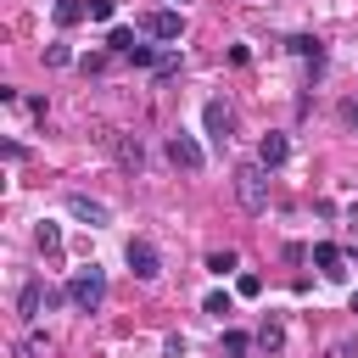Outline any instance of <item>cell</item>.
I'll list each match as a JSON object with an SVG mask.
<instances>
[{"label": "cell", "mask_w": 358, "mask_h": 358, "mask_svg": "<svg viewBox=\"0 0 358 358\" xmlns=\"http://www.w3.org/2000/svg\"><path fill=\"white\" fill-rule=\"evenodd\" d=\"M78 313H101V302H106V268H95V263H84L73 280H67V291H62Z\"/></svg>", "instance_id": "obj_1"}, {"label": "cell", "mask_w": 358, "mask_h": 358, "mask_svg": "<svg viewBox=\"0 0 358 358\" xmlns=\"http://www.w3.org/2000/svg\"><path fill=\"white\" fill-rule=\"evenodd\" d=\"M235 196H241L246 213H263V207H268V168H263V162L235 168Z\"/></svg>", "instance_id": "obj_2"}, {"label": "cell", "mask_w": 358, "mask_h": 358, "mask_svg": "<svg viewBox=\"0 0 358 358\" xmlns=\"http://www.w3.org/2000/svg\"><path fill=\"white\" fill-rule=\"evenodd\" d=\"M168 162H173V168H185V173H201V168H207V151L196 145V134L173 129V134H168Z\"/></svg>", "instance_id": "obj_3"}, {"label": "cell", "mask_w": 358, "mask_h": 358, "mask_svg": "<svg viewBox=\"0 0 358 358\" xmlns=\"http://www.w3.org/2000/svg\"><path fill=\"white\" fill-rule=\"evenodd\" d=\"M123 263H129V274H134V280H145V285L162 274V257H157V246H151V241H140V235L123 246Z\"/></svg>", "instance_id": "obj_4"}, {"label": "cell", "mask_w": 358, "mask_h": 358, "mask_svg": "<svg viewBox=\"0 0 358 358\" xmlns=\"http://www.w3.org/2000/svg\"><path fill=\"white\" fill-rule=\"evenodd\" d=\"M140 34H151V39H162V45H173V39H185V17L179 11H145L140 17Z\"/></svg>", "instance_id": "obj_5"}, {"label": "cell", "mask_w": 358, "mask_h": 358, "mask_svg": "<svg viewBox=\"0 0 358 358\" xmlns=\"http://www.w3.org/2000/svg\"><path fill=\"white\" fill-rule=\"evenodd\" d=\"M201 123H207L213 151H224V145H229V134H235V112H229L224 101H207V106H201Z\"/></svg>", "instance_id": "obj_6"}, {"label": "cell", "mask_w": 358, "mask_h": 358, "mask_svg": "<svg viewBox=\"0 0 358 358\" xmlns=\"http://www.w3.org/2000/svg\"><path fill=\"white\" fill-rule=\"evenodd\" d=\"M101 145H112V157H117V168H123V173H140V168H145L140 134H101Z\"/></svg>", "instance_id": "obj_7"}, {"label": "cell", "mask_w": 358, "mask_h": 358, "mask_svg": "<svg viewBox=\"0 0 358 358\" xmlns=\"http://www.w3.org/2000/svg\"><path fill=\"white\" fill-rule=\"evenodd\" d=\"M67 213H73V218H84L90 229H106V224H112V213H106V201H95V196H84V190H73V196H67Z\"/></svg>", "instance_id": "obj_8"}, {"label": "cell", "mask_w": 358, "mask_h": 358, "mask_svg": "<svg viewBox=\"0 0 358 358\" xmlns=\"http://www.w3.org/2000/svg\"><path fill=\"white\" fill-rule=\"evenodd\" d=\"M45 302H50V291H45V280H22V291H17V319H22V324H34Z\"/></svg>", "instance_id": "obj_9"}, {"label": "cell", "mask_w": 358, "mask_h": 358, "mask_svg": "<svg viewBox=\"0 0 358 358\" xmlns=\"http://www.w3.org/2000/svg\"><path fill=\"white\" fill-rule=\"evenodd\" d=\"M308 257H313V268H319L324 280H347V268H341V263H347V257H341V246H330V241H313V252H308Z\"/></svg>", "instance_id": "obj_10"}, {"label": "cell", "mask_w": 358, "mask_h": 358, "mask_svg": "<svg viewBox=\"0 0 358 358\" xmlns=\"http://www.w3.org/2000/svg\"><path fill=\"white\" fill-rule=\"evenodd\" d=\"M257 347H263V358H280V352H285V319H280V313H268V319H263Z\"/></svg>", "instance_id": "obj_11"}, {"label": "cell", "mask_w": 358, "mask_h": 358, "mask_svg": "<svg viewBox=\"0 0 358 358\" xmlns=\"http://www.w3.org/2000/svg\"><path fill=\"white\" fill-rule=\"evenodd\" d=\"M285 157H291V140H285V134H274V129H268V134H263V140H257V162H263V168H280V162H285Z\"/></svg>", "instance_id": "obj_12"}, {"label": "cell", "mask_w": 358, "mask_h": 358, "mask_svg": "<svg viewBox=\"0 0 358 358\" xmlns=\"http://www.w3.org/2000/svg\"><path fill=\"white\" fill-rule=\"evenodd\" d=\"M285 50H291V56H302V62H313V67L324 62V45H319L313 34H291V39H285Z\"/></svg>", "instance_id": "obj_13"}, {"label": "cell", "mask_w": 358, "mask_h": 358, "mask_svg": "<svg viewBox=\"0 0 358 358\" xmlns=\"http://www.w3.org/2000/svg\"><path fill=\"white\" fill-rule=\"evenodd\" d=\"M50 17H56V28H73V22H84V17H90V0H56V11H50Z\"/></svg>", "instance_id": "obj_14"}, {"label": "cell", "mask_w": 358, "mask_h": 358, "mask_svg": "<svg viewBox=\"0 0 358 358\" xmlns=\"http://www.w3.org/2000/svg\"><path fill=\"white\" fill-rule=\"evenodd\" d=\"M179 73H185V56H179V50H162V56H157V67H151V78H157V84H168V78H179Z\"/></svg>", "instance_id": "obj_15"}, {"label": "cell", "mask_w": 358, "mask_h": 358, "mask_svg": "<svg viewBox=\"0 0 358 358\" xmlns=\"http://www.w3.org/2000/svg\"><path fill=\"white\" fill-rule=\"evenodd\" d=\"M134 45H140L134 28H112V34H106V50H112V56H134Z\"/></svg>", "instance_id": "obj_16"}, {"label": "cell", "mask_w": 358, "mask_h": 358, "mask_svg": "<svg viewBox=\"0 0 358 358\" xmlns=\"http://www.w3.org/2000/svg\"><path fill=\"white\" fill-rule=\"evenodd\" d=\"M252 341H257V336H246V330H224V347H218V352H224V358H246Z\"/></svg>", "instance_id": "obj_17"}, {"label": "cell", "mask_w": 358, "mask_h": 358, "mask_svg": "<svg viewBox=\"0 0 358 358\" xmlns=\"http://www.w3.org/2000/svg\"><path fill=\"white\" fill-rule=\"evenodd\" d=\"M34 246H39V252H62V229H56V224L45 218V224L34 229Z\"/></svg>", "instance_id": "obj_18"}, {"label": "cell", "mask_w": 358, "mask_h": 358, "mask_svg": "<svg viewBox=\"0 0 358 358\" xmlns=\"http://www.w3.org/2000/svg\"><path fill=\"white\" fill-rule=\"evenodd\" d=\"M207 268L224 280V274H235V268H241V257H235V252H207Z\"/></svg>", "instance_id": "obj_19"}, {"label": "cell", "mask_w": 358, "mask_h": 358, "mask_svg": "<svg viewBox=\"0 0 358 358\" xmlns=\"http://www.w3.org/2000/svg\"><path fill=\"white\" fill-rule=\"evenodd\" d=\"M45 62H50V67H67L73 50H67V45H45Z\"/></svg>", "instance_id": "obj_20"}, {"label": "cell", "mask_w": 358, "mask_h": 358, "mask_svg": "<svg viewBox=\"0 0 358 358\" xmlns=\"http://www.w3.org/2000/svg\"><path fill=\"white\" fill-rule=\"evenodd\" d=\"M201 308H207V313H213V319H224V313H229V296H224V291H213V296H207V302H201Z\"/></svg>", "instance_id": "obj_21"}, {"label": "cell", "mask_w": 358, "mask_h": 358, "mask_svg": "<svg viewBox=\"0 0 358 358\" xmlns=\"http://www.w3.org/2000/svg\"><path fill=\"white\" fill-rule=\"evenodd\" d=\"M235 291H241V296H257V291H263V280H257V274H241V280H235Z\"/></svg>", "instance_id": "obj_22"}, {"label": "cell", "mask_w": 358, "mask_h": 358, "mask_svg": "<svg viewBox=\"0 0 358 358\" xmlns=\"http://www.w3.org/2000/svg\"><path fill=\"white\" fill-rule=\"evenodd\" d=\"M90 22H112V0H90Z\"/></svg>", "instance_id": "obj_23"}, {"label": "cell", "mask_w": 358, "mask_h": 358, "mask_svg": "<svg viewBox=\"0 0 358 358\" xmlns=\"http://www.w3.org/2000/svg\"><path fill=\"white\" fill-rule=\"evenodd\" d=\"M341 117H347V123L358 129V101H347V106H341Z\"/></svg>", "instance_id": "obj_24"}, {"label": "cell", "mask_w": 358, "mask_h": 358, "mask_svg": "<svg viewBox=\"0 0 358 358\" xmlns=\"http://www.w3.org/2000/svg\"><path fill=\"white\" fill-rule=\"evenodd\" d=\"M347 224H352V229H358V207H352V213H347Z\"/></svg>", "instance_id": "obj_25"}, {"label": "cell", "mask_w": 358, "mask_h": 358, "mask_svg": "<svg viewBox=\"0 0 358 358\" xmlns=\"http://www.w3.org/2000/svg\"><path fill=\"white\" fill-rule=\"evenodd\" d=\"M347 308H352V313H358V291H352V302H347Z\"/></svg>", "instance_id": "obj_26"}]
</instances>
